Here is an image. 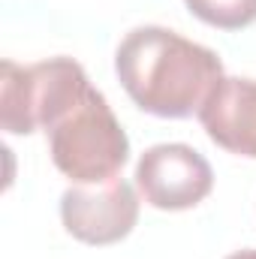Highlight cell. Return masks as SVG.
<instances>
[{
    "label": "cell",
    "mask_w": 256,
    "mask_h": 259,
    "mask_svg": "<svg viewBox=\"0 0 256 259\" xmlns=\"http://www.w3.org/2000/svg\"><path fill=\"white\" fill-rule=\"evenodd\" d=\"M136 187L151 208L187 211L211 193L214 172L196 148L181 142H163L139 157Z\"/></svg>",
    "instance_id": "277c9868"
},
{
    "label": "cell",
    "mask_w": 256,
    "mask_h": 259,
    "mask_svg": "<svg viewBox=\"0 0 256 259\" xmlns=\"http://www.w3.org/2000/svg\"><path fill=\"white\" fill-rule=\"evenodd\" d=\"M88 72L72 58H49L39 64H0V127L12 136L58 127L88 97Z\"/></svg>",
    "instance_id": "7a4b0ae2"
},
{
    "label": "cell",
    "mask_w": 256,
    "mask_h": 259,
    "mask_svg": "<svg viewBox=\"0 0 256 259\" xmlns=\"http://www.w3.org/2000/svg\"><path fill=\"white\" fill-rule=\"evenodd\" d=\"M115 72L130 100L157 118L199 115L223 78L220 58L187 36L145 24L133 27L115 52Z\"/></svg>",
    "instance_id": "6da1fadb"
},
{
    "label": "cell",
    "mask_w": 256,
    "mask_h": 259,
    "mask_svg": "<svg viewBox=\"0 0 256 259\" xmlns=\"http://www.w3.org/2000/svg\"><path fill=\"white\" fill-rule=\"evenodd\" d=\"M199 121L217 148L256 160V78L223 75L199 109Z\"/></svg>",
    "instance_id": "8992f818"
},
{
    "label": "cell",
    "mask_w": 256,
    "mask_h": 259,
    "mask_svg": "<svg viewBox=\"0 0 256 259\" xmlns=\"http://www.w3.org/2000/svg\"><path fill=\"white\" fill-rule=\"evenodd\" d=\"M49 148L55 166L72 184L112 181L130 160L127 133L109 100L94 88L58 127L49 130Z\"/></svg>",
    "instance_id": "3957f363"
},
{
    "label": "cell",
    "mask_w": 256,
    "mask_h": 259,
    "mask_svg": "<svg viewBox=\"0 0 256 259\" xmlns=\"http://www.w3.org/2000/svg\"><path fill=\"white\" fill-rule=\"evenodd\" d=\"M199 21L220 30H241L256 21V0H184Z\"/></svg>",
    "instance_id": "52a82bcc"
},
{
    "label": "cell",
    "mask_w": 256,
    "mask_h": 259,
    "mask_svg": "<svg viewBox=\"0 0 256 259\" xmlns=\"http://www.w3.org/2000/svg\"><path fill=\"white\" fill-rule=\"evenodd\" d=\"M226 259H256V247H244V250H235V253H229Z\"/></svg>",
    "instance_id": "ba28073f"
},
{
    "label": "cell",
    "mask_w": 256,
    "mask_h": 259,
    "mask_svg": "<svg viewBox=\"0 0 256 259\" xmlns=\"http://www.w3.org/2000/svg\"><path fill=\"white\" fill-rule=\"evenodd\" d=\"M64 229L84 244H115L139 220V196L124 178L103 184H72L61 196Z\"/></svg>",
    "instance_id": "5b68a950"
}]
</instances>
